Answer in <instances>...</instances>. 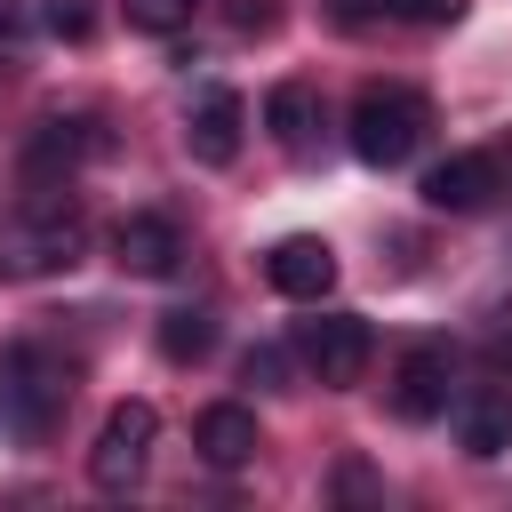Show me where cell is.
I'll use <instances>...</instances> for the list:
<instances>
[{
  "label": "cell",
  "mask_w": 512,
  "mask_h": 512,
  "mask_svg": "<svg viewBox=\"0 0 512 512\" xmlns=\"http://www.w3.org/2000/svg\"><path fill=\"white\" fill-rule=\"evenodd\" d=\"M456 440H464V456H504L512 448V400H496V392L456 400Z\"/></svg>",
  "instance_id": "7c38bea8"
},
{
  "label": "cell",
  "mask_w": 512,
  "mask_h": 512,
  "mask_svg": "<svg viewBox=\"0 0 512 512\" xmlns=\"http://www.w3.org/2000/svg\"><path fill=\"white\" fill-rule=\"evenodd\" d=\"M264 280H272L280 296H296V304H320V296L336 288V248H328L320 232H288V240L264 248Z\"/></svg>",
  "instance_id": "52a82bcc"
},
{
  "label": "cell",
  "mask_w": 512,
  "mask_h": 512,
  "mask_svg": "<svg viewBox=\"0 0 512 512\" xmlns=\"http://www.w3.org/2000/svg\"><path fill=\"white\" fill-rule=\"evenodd\" d=\"M312 120H320V104H312V88H304V80H280V88L264 96V128H272V144H288V152H296V144L312 136Z\"/></svg>",
  "instance_id": "4fadbf2b"
},
{
  "label": "cell",
  "mask_w": 512,
  "mask_h": 512,
  "mask_svg": "<svg viewBox=\"0 0 512 512\" xmlns=\"http://www.w3.org/2000/svg\"><path fill=\"white\" fill-rule=\"evenodd\" d=\"M120 8H128V32H160V40H168V32L192 24L200 0H120Z\"/></svg>",
  "instance_id": "9a60e30c"
},
{
  "label": "cell",
  "mask_w": 512,
  "mask_h": 512,
  "mask_svg": "<svg viewBox=\"0 0 512 512\" xmlns=\"http://www.w3.org/2000/svg\"><path fill=\"white\" fill-rule=\"evenodd\" d=\"M208 352H216V320L208 312H192V304L184 312H160V360L184 368V360H208Z\"/></svg>",
  "instance_id": "5bb4252c"
},
{
  "label": "cell",
  "mask_w": 512,
  "mask_h": 512,
  "mask_svg": "<svg viewBox=\"0 0 512 512\" xmlns=\"http://www.w3.org/2000/svg\"><path fill=\"white\" fill-rule=\"evenodd\" d=\"M72 376H80V368H72L64 352H48V344H16V352H8V384H0V392H8V424H16L24 440H40V432L64 416Z\"/></svg>",
  "instance_id": "7a4b0ae2"
},
{
  "label": "cell",
  "mask_w": 512,
  "mask_h": 512,
  "mask_svg": "<svg viewBox=\"0 0 512 512\" xmlns=\"http://www.w3.org/2000/svg\"><path fill=\"white\" fill-rule=\"evenodd\" d=\"M240 128H248V104H240L232 88H208V96L192 104V128H184V144H192V160L224 168V160L240 152Z\"/></svg>",
  "instance_id": "30bf717a"
},
{
  "label": "cell",
  "mask_w": 512,
  "mask_h": 512,
  "mask_svg": "<svg viewBox=\"0 0 512 512\" xmlns=\"http://www.w3.org/2000/svg\"><path fill=\"white\" fill-rule=\"evenodd\" d=\"M448 400H456V352L448 344H408L400 368H392V416L432 424V416H448Z\"/></svg>",
  "instance_id": "8992f818"
},
{
  "label": "cell",
  "mask_w": 512,
  "mask_h": 512,
  "mask_svg": "<svg viewBox=\"0 0 512 512\" xmlns=\"http://www.w3.org/2000/svg\"><path fill=\"white\" fill-rule=\"evenodd\" d=\"M80 248H88V224L72 216V208H32V232L16 240V256H8V272H64V264H80Z\"/></svg>",
  "instance_id": "9c48e42d"
},
{
  "label": "cell",
  "mask_w": 512,
  "mask_h": 512,
  "mask_svg": "<svg viewBox=\"0 0 512 512\" xmlns=\"http://www.w3.org/2000/svg\"><path fill=\"white\" fill-rule=\"evenodd\" d=\"M232 24L240 32H272V0H232Z\"/></svg>",
  "instance_id": "d6986e66"
},
{
  "label": "cell",
  "mask_w": 512,
  "mask_h": 512,
  "mask_svg": "<svg viewBox=\"0 0 512 512\" xmlns=\"http://www.w3.org/2000/svg\"><path fill=\"white\" fill-rule=\"evenodd\" d=\"M152 440H160V416H152V400H120V408L96 424L88 480H96L104 496H128V488L144 480V464H152Z\"/></svg>",
  "instance_id": "3957f363"
},
{
  "label": "cell",
  "mask_w": 512,
  "mask_h": 512,
  "mask_svg": "<svg viewBox=\"0 0 512 512\" xmlns=\"http://www.w3.org/2000/svg\"><path fill=\"white\" fill-rule=\"evenodd\" d=\"M424 208H440V216H472V208H488L496 192H512L504 184V152H448L440 168H424Z\"/></svg>",
  "instance_id": "277c9868"
},
{
  "label": "cell",
  "mask_w": 512,
  "mask_h": 512,
  "mask_svg": "<svg viewBox=\"0 0 512 512\" xmlns=\"http://www.w3.org/2000/svg\"><path fill=\"white\" fill-rule=\"evenodd\" d=\"M336 488H344L352 504H368V496H376V480H368V464H344V472H336Z\"/></svg>",
  "instance_id": "ffe728a7"
},
{
  "label": "cell",
  "mask_w": 512,
  "mask_h": 512,
  "mask_svg": "<svg viewBox=\"0 0 512 512\" xmlns=\"http://www.w3.org/2000/svg\"><path fill=\"white\" fill-rule=\"evenodd\" d=\"M280 376H288V352L280 344H256L248 352V384H280Z\"/></svg>",
  "instance_id": "ac0fdd59"
},
{
  "label": "cell",
  "mask_w": 512,
  "mask_h": 512,
  "mask_svg": "<svg viewBox=\"0 0 512 512\" xmlns=\"http://www.w3.org/2000/svg\"><path fill=\"white\" fill-rule=\"evenodd\" d=\"M384 16H400V24H456L464 0H384Z\"/></svg>",
  "instance_id": "e0dca14e"
},
{
  "label": "cell",
  "mask_w": 512,
  "mask_h": 512,
  "mask_svg": "<svg viewBox=\"0 0 512 512\" xmlns=\"http://www.w3.org/2000/svg\"><path fill=\"white\" fill-rule=\"evenodd\" d=\"M40 16H48L56 40H88V32H96V0H48Z\"/></svg>",
  "instance_id": "2e32d148"
},
{
  "label": "cell",
  "mask_w": 512,
  "mask_h": 512,
  "mask_svg": "<svg viewBox=\"0 0 512 512\" xmlns=\"http://www.w3.org/2000/svg\"><path fill=\"white\" fill-rule=\"evenodd\" d=\"M424 128H432V104L416 88H400V80H368L352 96V152L368 168H400L424 144Z\"/></svg>",
  "instance_id": "6da1fadb"
},
{
  "label": "cell",
  "mask_w": 512,
  "mask_h": 512,
  "mask_svg": "<svg viewBox=\"0 0 512 512\" xmlns=\"http://www.w3.org/2000/svg\"><path fill=\"white\" fill-rule=\"evenodd\" d=\"M192 448L216 464V472H240L264 440H256V416L240 408V400H216V408H200V424H192Z\"/></svg>",
  "instance_id": "8fae6325"
},
{
  "label": "cell",
  "mask_w": 512,
  "mask_h": 512,
  "mask_svg": "<svg viewBox=\"0 0 512 512\" xmlns=\"http://www.w3.org/2000/svg\"><path fill=\"white\" fill-rule=\"evenodd\" d=\"M112 264H120V272H136V280H168V272L184 264V232H176L168 216L136 208V216H120V224H112Z\"/></svg>",
  "instance_id": "ba28073f"
},
{
  "label": "cell",
  "mask_w": 512,
  "mask_h": 512,
  "mask_svg": "<svg viewBox=\"0 0 512 512\" xmlns=\"http://www.w3.org/2000/svg\"><path fill=\"white\" fill-rule=\"evenodd\" d=\"M368 352H376V336H368V320H360V312H320V320H304V368H312L328 392L360 384Z\"/></svg>",
  "instance_id": "5b68a950"
}]
</instances>
